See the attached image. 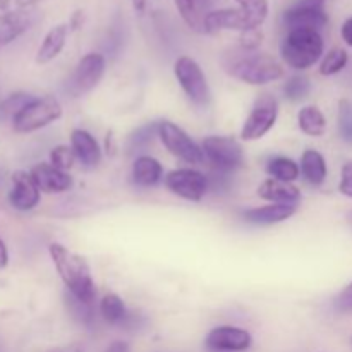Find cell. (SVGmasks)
Segmentation results:
<instances>
[{
    "instance_id": "1",
    "label": "cell",
    "mask_w": 352,
    "mask_h": 352,
    "mask_svg": "<svg viewBox=\"0 0 352 352\" xmlns=\"http://www.w3.org/2000/svg\"><path fill=\"white\" fill-rule=\"evenodd\" d=\"M48 253L69 294L74 296L79 301L91 305L96 298V287L89 265L86 263L85 258L72 253L71 250L58 243H52L48 246Z\"/></svg>"
},
{
    "instance_id": "2",
    "label": "cell",
    "mask_w": 352,
    "mask_h": 352,
    "mask_svg": "<svg viewBox=\"0 0 352 352\" xmlns=\"http://www.w3.org/2000/svg\"><path fill=\"white\" fill-rule=\"evenodd\" d=\"M325 43L320 31L309 28L289 30L280 45V55L289 67L306 71L322 58Z\"/></svg>"
},
{
    "instance_id": "3",
    "label": "cell",
    "mask_w": 352,
    "mask_h": 352,
    "mask_svg": "<svg viewBox=\"0 0 352 352\" xmlns=\"http://www.w3.org/2000/svg\"><path fill=\"white\" fill-rule=\"evenodd\" d=\"M229 74L246 85L261 86L284 78V67L272 55L246 52L229 65Z\"/></svg>"
},
{
    "instance_id": "4",
    "label": "cell",
    "mask_w": 352,
    "mask_h": 352,
    "mask_svg": "<svg viewBox=\"0 0 352 352\" xmlns=\"http://www.w3.org/2000/svg\"><path fill=\"white\" fill-rule=\"evenodd\" d=\"M62 117V105L55 96H34L12 117V127L19 134H30L50 126Z\"/></svg>"
},
{
    "instance_id": "5",
    "label": "cell",
    "mask_w": 352,
    "mask_h": 352,
    "mask_svg": "<svg viewBox=\"0 0 352 352\" xmlns=\"http://www.w3.org/2000/svg\"><path fill=\"white\" fill-rule=\"evenodd\" d=\"M174 74L177 78L179 85H181L182 91L186 93L189 100L195 103L196 107L210 105L212 102V89H210L206 76L203 72L201 65L189 55H182L175 60L174 64Z\"/></svg>"
},
{
    "instance_id": "6",
    "label": "cell",
    "mask_w": 352,
    "mask_h": 352,
    "mask_svg": "<svg viewBox=\"0 0 352 352\" xmlns=\"http://www.w3.org/2000/svg\"><path fill=\"white\" fill-rule=\"evenodd\" d=\"M278 117V103L270 93H261L251 109L250 116L244 120V126L241 129V138L244 141L261 140L267 133L274 129Z\"/></svg>"
},
{
    "instance_id": "7",
    "label": "cell",
    "mask_w": 352,
    "mask_h": 352,
    "mask_svg": "<svg viewBox=\"0 0 352 352\" xmlns=\"http://www.w3.org/2000/svg\"><path fill=\"white\" fill-rule=\"evenodd\" d=\"M205 158L222 174L234 172L244 164V151L239 141L229 136H208L201 144Z\"/></svg>"
},
{
    "instance_id": "8",
    "label": "cell",
    "mask_w": 352,
    "mask_h": 352,
    "mask_svg": "<svg viewBox=\"0 0 352 352\" xmlns=\"http://www.w3.org/2000/svg\"><path fill=\"white\" fill-rule=\"evenodd\" d=\"M158 138L174 157L181 158L186 164H203L205 160L203 148L182 127L170 120L158 122Z\"/></svg>"
},
{
    "instance_id": "9",
    "label": "cell",
    "mask_w": 352,
    "mask_h": 352,
    "mask_svg": "<svg viewBox=\"0 0 352 352\" xmlns=\"http://www.w3.org/2000/svg\"><path fill=\"white\" fill-rule=\"evenodd\" d=\"M107 60L98 52H89L76 65L74 72L71 74L67 82V91L71 96L79 98V96L88 95L89 91L96 88L105 74Z\"/></svg>"
},
{
    "instance_id": "10",
    "label": "cell",
    "mask_w": 352,
    "mask_h": 352,
    "mask_svg": "<svg viewBox=\"0 0 352 352\" xmlns=\"http://www.w3.org/2000/svg\"><path fill=\"white\" fill-rule=\"evenodd\" d=\"M208 177L196 168H175L165 177L168 191L188 201H201L208 192Z\"/></svg>"
},
{
    "instance_id": "11",
    "label": "cell",
    "mask_w": 352,
    "mask_h": 352,
    "mask_svg": "<svg viewBox=\"0 0 352 352\" xmlns=\"http://www.w3.org/2000/svg\"><path fill=\"white\" fill-rule=\"evenodd\" d=\"M329 23L325 0H299L284 12V24L287 30L309 28L320 31Z\"/></svg>"
},
{
    "instance_id": "12",
    "label": "cell",
    "mask_w": 352,
    "mask_h": 352,
    "mask_svg": "<svg viewBox=\"0 0 352 352\" xmlns=\"http://www.w3.org/2000/svg\"><path fill=\"white\" fill-rule=\"evenodd\" d=\"M41 191L38 189L33 175L26 170H16L12 174V188L9 191V203L14 210L30 212L40 203Z\"/></svg>"
},
{
    "instance_id": "13",
    "label": "cell",
    "mask_w": 352,
    "mask_h": 352,
    "mask_svg": "<svg viewBox=\"0 0 352 352\" xmlns=\"http://www.w3.org/2000/svg\"><path fill=\"white\" fill-rule=\"evenodd\" d=\"M251 344H253L251 333L248 330L232 325L217 327L206 337V346L212 351L243 352L250 349Z\"/></svg>"
},
{
    "instance_id": "14",
    "label": "cell",
    "mask_w": 352,
    "mask_h": 352,
    "mask_svg": "<svg viewBox=\"0 0 352 352\" xmlns=\"http://www.w3.org/2000/svg\"><path fill=\"white\" fill-rule=\"evenodd\" d=\"M38 189L47 195H60L72 188V177L67 172L54 167L52 164H36L30 170Z\"/></svg>"
},
{
    "instance_id": "15",
    "label": "cell",
    "mask_w": 352,
    "mask_h": 352,
    "mask_svg": "<svg viewBox=\"0 0 352 352\" xmlns=\"http://www.w3.org/2000/svg\"><path fill=\"white\" fill-rule=\"evenodd\" d=\"M298 212V205H287V203H272V205L256 206L243 213L244 220L254 226H275V223L285 222Z\"/></svg>"
},
{
    "instance_id": "16",
    "label": "cell",
    "mask_w": 352,
    "mask_h": 352,
    "mask_svg": "<svg viewBox=\"0 0 352 352\" xmlns=\"http://www.w3.org/2000/svg\"><path fill=\"white\" fill-rule=\"evenodd\" d=\"M246 31L254 30L251 28L250 19L246 14L237 7V9H219L212 10L206 17V33H217V31Z\"/></svg>"
},
{
    "instance_id": "17",
    "label": "cell",
    "mask_w": 352,
    "mask_h": 352,
    "mask_svg": "<svg viewBox=\"0 0 352 352\" xmlns=\"http://www.w3.org/2000/svg\"><path fill=\"white\" fill-rule=\"evenodd\" d=\"M71 146L76 158L86 168H95L102 162V148L91 133L85 129H74L71 133Z\"/></svg>"
},
{
    "instance_id": "18",
    "label": "cell",
    "mask_w": 352,
    "mask_h": 352,
    "mask_svg": "<svg viewBox=\"0 0 352 352\" xmlns=\"http://www.w3.org/2000/svg\"><path fill=\"white\" fill-rule=\"evenodd\" d=\"M34 24V12L19 10V12L0 14V48L12 43L14 40L26 33Z\"/></svg>"
},
{
    "instance_id": "19",
    "label": "cell",
    "mask_w": 352,
    "mask_h": 352,
    "mask_svg": "<svg viewBox=\"0 0 352 352\" xmlns=\"http://www.w3.org/2000/svg\"><path fill=\"white\" fill-rule=\"evenodd\" d=\"M182 21L195 33L206 34V17L212 12V0H174Z\"/></svg>"
},
{
    "instance_id": "20",
    "label": "cell",
    "mask_w": 352,
    "mask_h": 352,
    "mask_svg": "<svg viewBox=\"0 0 352 352\" xmlns=\"http://www.w3.org/2000/svg\"><path fill=\"white\" fill-rule=\"evenodd\" d=\"M258 196L265 201L270 203H287V205H298L301 199V189L292 182L278 181V179H267L258 188Z\"/></svg>"
},
{
    "instance_id": "21",
    "label": "cell",
    "mask_w": 352,
    "mask_h": 352,
    "mask_svg": "<svg viewBox=\"0 0 352 352\" xmlns=\"http://www.w3.org/2000/svg\"><path fill=\"white\" fill-rule=\"evenodd\" d=\"M69 30H71L69 24H57V26H54L45 34L43 41H41L40 48L36 52L38 64H48V62H52L54 58H57L60 55L65 43H67Z\"/></svg>"
},
{
    "instance_id": "22",
    "label": "cell",
    "mask_w": 352,
    "mask_h": 352,
    "mask_svg": "<svg viewBox=\"0 0 352 352\" xmlns=\"http://www.w3.org/2000/svg\"><path fill=\"white\" fill-rule=\"evenodd\" d=\"M133 182L140 188H151L157 186L164 177V167L157 158L150 155H141L134 160L133 172H131Z\"/></svg>"
},
{
    "instance_id": "23",
    "label": "cell",
    "mask_w": 352,
    "mask_h": 352,
    "mask_svg": "<svg viewBox=\"0 0 352 352\" xmlns=\"http://www.w3.org/2000/svg\"><path fill=\"white\" fill-rule=\"evenodd\" d=\"M301 174L306 181L311 186H322L325 182L327 175H329V167H327V160L320 151L316 150H305L301 157Z\"/></svg>"
},
{
    "instance_id": "24",
    "label": "cell",
    "mask_w": 352,
    "mask_h": 352,
    "mask_svg": "<svg viewBox=\"0 0 352 352\" xmlns=\"http://www.w3.org/2000/svg\"><path fill=\"white\" fill-rule=\"evenodd\" d=\"M100 313H102L103 320L109 325L127 327L131 320H133V315L127 311L122 298L113 294V292H109V294L103 296V299L100 301Z\"/></svg>"
},
{
    "instance_id": "25",
    "label": "cell",
    "mask_w": 352,
    "mask_h": 352,
    "mask_svg": "<svg viewBox=\"0 0 352 352\" xmlns=\"http://www.w3.org/2000/svg\"><path fill=\"white\" fill-rule=\"evenodd\" d=\"M298 126L306 136L322 138L327 133V119L315 105L302 107L298 112Z\"/></svg>"
},
{
    "instance_id": "26",
    "label": "cell",
    "mask_w": 352,
    "mask_h": 352,
    "mask_svg": "<svg viewBox=\"0 0 352 352\" xmlns=\"http://www.w3.org/2000/svg\"><path fill=\"white\" fill-rule=\"evenodd\" d=\"M267 172L270 177L278 179V181L294 182L296 179H299V175H301V167H299V164H296L292 158L275 157L272 158V160H268Z\"/></svg>"
},
{
    "instance_id": "27",
    "label": "cell",
    "mask_w": 352,
    "mask_h": 352,
    "mask_svg": "<svg viewBox=\"0 0 352 352\" xmlns=\"http://www.w3.org/2000/svg\"><path fill=\"white\" fill-rule=\"evenodd\" d=\"M234 2L246 14L251 28H260L267 21L268 10H270L268 0H234Z\"/></svg>"
},
{
    "instance_id": "28",
    "label": "cell",
    "mask_w": 352,
    "mask_h": 352,
    "mask_svg": "<svg viewBox=\"0 0 352 352\" xmlns=\"http://www.w3.org/2000/svg\"><path fill=\"white\" fill-rule=\"evenodd\" d=\"M349 62V54L344 48H332L329 54H325L322 64H320V74L322 76H333L339 74Z\"/></svg>"
},
{
    "instance_id": "29",
    "label": "cell",
    "mask_w": 352,
    "mask_h": 352,
    "mask_svg": "<svg viewBox=\"0 0 352 352\" xmlns=\"http://www.w3.org/2000/svg\"><path fill=\"white\" fill-rule=\"evenodd\" d=\"M311 91V82L305 76H292L284 85V95L291 102H301Z\"/></svg>"
},
{
    "instance_id": "30",
    "label": "cell",
    "mask_w": 352,
    "mask_h": 352,
    "mask_svg": "<svg viewBox=\"0 0 352 352\" xmlns=\"http://www.w3.org/2000/svg\"><path fill=\"white\" fill-rule=\"evenodd\" d=\"M155 136H158V122L146 124V126H141L140 129L131 134L127 146H129L131 151L141 150V148H146L153 141Z\"/></svg>"
},
{
    "instance_id": "31",
    "label": "cell",
    "mask_w": 352,
    "mask_h": 352,
    "mask_svg": "<svg viewBox=\"0 0 352 352\" xmlns=\"http://www.w3.org/2000/svg\"><path fill=\"white\" fill-rule=\"evenodd\" d=\"M337 126H339L340 138L352 144V103L349 100H340L339 102Z\"/></svg>"
},
{
    "instance_id": "32",
    "label": "cell",
    "mask_w": 352,
    "mask_h": 352,
    "mask_svg": "<svg viewBox=\"0 0 352 352\" xmlns=\"http://www.w3.org/2000/svg\"><path fill=\"white\" fill-rule=\"evenodd\" d=\"M76 160L78 158H76L74 150H72V146H67V144H58V146H55L50 151V164L64 172L71 170L74 167Z\"/></svg>"
},
{
    "instance_id": "33",
    "label": "cell",
    "mask_w": 352,
    "mask_h": 352,
    "mask_svg": "<svg viewBox=\"0 0 352 352\" xmlns=\"http://www.w3.org/2000/svg\"><path fill=\"white\" fill-rule=\"evenodd\" d=\"M33 98L34 96L30 95V93H12L9 98H6L2 103H0V112L6 113V116L14 117L21 109H23L24 105H28V103H30Z\"/></svg>"
},
{
    "instance_id": "34",
    "label": "cell",
    "mask_w": 352,
    "mask_h": 352,
    "mask_svg": "<svg viewBox=\"0 0 352 352\" xmlns=\"http://www.w3.org/2000/svg\"><path fill=\"white\" fill-rule=\"evenodd\" d=\"M263 43V33H261L260 28H254V30H246L241 33L239 36V47L244 52H256L260 48V45Z\"/></svg>"
},
{
    "instance_id": "35",
    "label": "cell",
    "mask_w": 352,
    "mask_h": 352,
    "mask_svg": "<svg viewBox=\"0 0 352 352\" xmlns=\"http://www.w3.org/2000/svg\"><path fill=\"white\" fill-rule=\"evenodd\" d=\"M67 305L69 308H71L72 315H74L79 322L89 323L93 320V309L91 305H88V302H82L79 301V299H76L74 296H69Z\"/></svg>"
},
{
    "instance_id": "36",
    "label": "cell",
    "mask_w": 352,
    "mask_h": 352,
    "mask_svg": "<svg viewBox=\"0 0 352 352\" xmlns=\"http://www.w3.org/2000/svg\"><path fill=\"white\" fill-rule=\"evenodd\" d=\"M41 2H45V0H0V14L28 10Z\"/></svg>"
},
{
    "instance_id": "37",
    "label": "cell",
    "mask_w": 352,
    "mask_h": 352,
    "mask_svg": "<svg viewBox=\"0 0 352 352\" xmlns=\"http://www.w3.org/2000/svg\"><path fill=\"white\" fill-rule=\"evenodd\" d=\"M333 308L339 313L352 311V282L344 289V291L339 292V296H337L336 299H333Z\"/></svg>"
},
{
    "instance_id": "38",
    "label": "cell",
    "mask_w": 352,
    "mask_h": 352,
    "mask_svg": "<svg viewBox=\"0 0 352 352\" xmlns=\"http://www.w3.org/2000/svg\"><path fill=\"white\" fill-rule=\"evenodd\" d=\"M339 191L344 196L352 199V162H347L342 167V174H340V182H339Z\"/></svg>"
},
{
    "instance_id": "39",
    "label": "cell",
    "mask_w": 352,
    "mask_h": 352,
    "mask_svg": "<svg viewBox=\"0 0 352 352\" xmlns=\"http://www.w3.org/2000/svg\"><path fill=\"white\" fill-rule=\"evenodd\" d=\"M340 34H342V40L346 41L349 47H352V16L349 19L344 21L342 28H340Z\"/></svg>"
},
{
    "instance_id": "40",
    "label": "cell",
    "mask_w": 352,
    "mask_h": 352,
    "mask_svg": "<svg viewBox=\"0 0 352 352\" xmlns=\"http://www.w3.org/2000/svg\"><path fill=\"white\" fill-rule=\"evenodd\" d=\"M7 265H9V250H7V244L0 237V270L7 268Z\"/></svg>"
},
{
    "instance_id": "41",
    "label": "cell",
    "mask_w": 352,
    "mask_h": 352,
    "mask_svg": "<svg viewBox=\"0 0 352 352\" xmlns=\"http://www.w3.org/2000/svg\"><path fill=\"white\" fill-rule=\"evenodd\" d=\"M81 24H82V10H76V12L72 14L71 21H69V28H71V30H79Z\"/></svg>"
},
{
    "instance_id": "42",
    "label": "cell",
    "mask_w": 352,
    "mask_h": 352,
    "mask_svg": "<svg viewBox=\"0 0 352 352\" xmlns=\"http://www.w3.org/2000/svg\"><path fill=\"white\" fill-rule=\"evenodd\" d=\"M107 352H129V347H127V344L122 342V340H116L113 344H110Z\"/></svg>"
},
{
    "instance_id": "43",
    "label": "cell",
    "mask_w": 352,
    "mask_h": 352,
    "mask_svg": "<svg viewBox=\"0 0 352 352\" xmlns=\"http://www.w3.org/2000/svg\"><path fill=\"white\" fill-rule=\"evenodd\" d=\"M133 3L136 12H143L144 7H146V0H133Z\"/></svg>"
},
{
    "instance_id": "44",
    "label": "cell",
    "mask_w": 352,
    "mask_h": 352,
    "mask_svg": "<svg viewBox=\"0 0 352 352\" xmlns=\"http://www.w3.org/2000/svg\"><path fill=\"white\" fill-rule=\"evenodd\" d=\"M349 222H351V223H352V212H351V213H349Z\"/></svg>"
}]
</instances>
